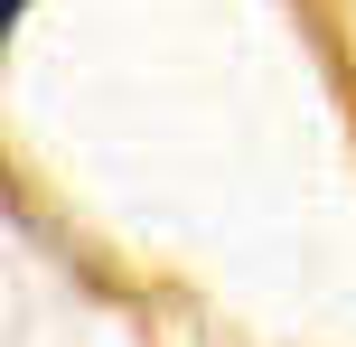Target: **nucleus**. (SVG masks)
Listing matches in <instances>:
<instances>
[{
	"mask_svg": "<svg viewBox=\"0 0 356 347\" xmlns=\"http://www.w3.org/2000/svg\"><path fill=\"white\" fill-rule=\"evenodd\" d=\"M19 10H29V0H10V19H19Z\"/></svg>",
	"mask_w": 356,
	"mask_h": 347,
	"instance_id": "obj_1",
	"label": "nucleus"
}]
</instances>
